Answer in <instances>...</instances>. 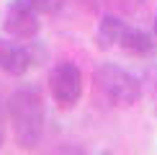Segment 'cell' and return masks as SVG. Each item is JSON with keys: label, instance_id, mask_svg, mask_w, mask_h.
I'll use <instances>...</instances> for the list:
<instances>
[{"label": "cell", "instance_id": "6da1fadb", "mask_svg": "<svg viewBox=\"0 0 157 155\" xmlns=\"http://www.w3.org/2000/svg\"><path fill=\"white\" fill-rule=\"evenodd\" d=\"M8 114L13 121L16 140L23 147H36L44 137V127H47V111H44L41 96L34 88L16 90L8 101Z\"/></svg>", "mask_w": 157, "mask_h": 155}, {"label": "cell", "instance_id": "7a4b0ae2", "mask_svg": "<svg viewBox=\"0 0 157 155\" xmlns=\"http://www.w3.org/2000/svg\"><path fill=\"white\" fill-rule=\"evenodd\" d=\"M93 80H95V88L111 103H119V106H129V103H134L142 96L139 78L132 75L129 70L119 67V65H113V62L101 65L93 73Z\"/></svg>", "mask_w": 157, "mask_h": 155}, {"label": "cell", "instance_id": "3957f363", "mask_svg": "<svg viewBox=\"0 0 157 155\" xmlns=\"http://www.w3.org/2000/svg\"><path fill=\"white\" fill-rule=\"evenodd\" d=\"M3 29L10 39L18 42H31L39 36V10L31 0H10L5 8Z\"/></svg>", "mask_w": 157, "mask_h": 155}, {"label": "cell", "instance_id": "277c9868", "mask_svg": "<svg viewBox=\"0 0 157 155\" xmlns=\"http://www.w3.org/2000/svg\"><path fill=\"white\" fill-rule=\"evenodd\" d=\"M49 90L59 106H75L82 96V73L72 62H57L49 73Z\"/></svg>", "mask_w": 157, "mask_h": 155}, {"label": "cell", "instance_id": "5b68a950", "mask_svg": "<svg viewBox=\"0 0 157 155\" xmlns=\"http://www.w3.org/2000/svg\"><path fill=\"white\" fill-rule=\"evenodd\" d=\"M31 65H34V57L26 44H21L18 39H0V70L5 75L21 78L29 73Z\"/></svg>", "mask_w": 157, "mask_h": 155}, {"label": "cell", "instance_id": "8992f818", "mask_svg": "<svg viewBox=\"0 0 157 155\" xmlns=\"http://www.w3.org/2000/svg\"><path fill=\"white\" fill-rule=\"evenodd\" d=\"M129 23L124 21V16H116V13H106L98 23L95 31V44L101 49H111V47H119L124 34H126Z\"/></svg>", "mask_w": 157, "mask_h": 155}, {"label": "cell", "instance_id": "52a82bcc", "mask_svg": "<svg viewBox=\"0 0 157 155\" xmlns=\"http://www.w3.org/2000/svg\"><path fill=\"white\" fill-rule=\"evenodd\" d=\"M119 47L126 49L129 54H134V57H147V54L155 52V39H152V34H147L144 29H134V26H129Z\"/></svg>", "mask_w": 157, "mask_h": 155}, {"label": "cell", "instance_id": "ba28073f", "mask_svg": "<svg viewBox=\"0 0 157 155\" xmlns=\"http://www.w3.org/2000/svg\"><path fill=\"white\" fill-rule=\"evenodd\" d=\"M88 8H93L95 13L106 16V13H116V16H132L144 5V0H85Z\"/></svg>", "mask_w": 157, "mask_h": 155}, {"label": "cell", "instance_id": "9c48e42d", "mask_svg": "<svg viewBox=\"0 0 157 155\" xmlns=\"http://www.w3.org/2000/svg\"><path fill=\"white\" fill-rule=\"evenodd\" d=\"M34 3V8L39 13H44V16H54V13H59L64 5H67V0H31Z\"/></svg>", "mask_w": 157, "mask_h": 155}, {"label": "cell", "instance_id": "30bf717a", "mask_svg": "<svg viewBox=\"0 0 157 155\" xmlns=\"http://www.w3.org/2000/svg\"><path fill=\"white\" fill-rule=\"evenodd\" d=\"M3 140H5V129H3V124H0V147H3Z\"/></svg>", "mask_w": 157, "mask_h": 155}, {"label": "cell", "instance_id": "8fae6325", "mask_svg": "<svg viewBox=\"0 0 157 155\" xmlns=\"http://www.w3.org/2000/svg\"><path fill=\"white\" fill-rule=\"evenodd\" d=\"M155 36H157V16H155Z\"/></svg>", "mask_w": 157, "mask_h": 155}]
</instances>
